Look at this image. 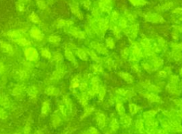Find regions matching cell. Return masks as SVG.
<instances>
[{
	"instance_id": "obj_1",
	"label": "cell",
	"mask_w": 182,
	"mask_h": 134,
	"mask_svg": "<svg viewBox=\"0 0 182 134\" xmlns=\"http://www.w3.org/2000/svg\"><path fill=\"white\" fill-rule=\"evenodd\" d=\"M38 6L41 8V9H43V8L45 7V3L43 2V1H38Z\"/></svg>"
},
{
	"instance_id": "obj_2",
	"label": "cell",
	"mask_w": 182,
	"mask_h": 134,
	"mask_svg": "<svg viewBox=\"0 0 182 134\" xmlns=\"http://www.w3.org/2000/svg\"><path fill=\"white\" fill-rule=\"evenodd\" d=\"M17 6H18V9L19 10V11H23V9H24V5H23V4H22V3H19V4H18Z\"/></svg>"
},
{
	"instance_id": "obj_3",
	"label": "cell",
	"mask_w": 182,
	"mask_h": 134,
	"mask_svg": "<svg viewBox=\"0 0 182 134\" xmlns=\"http://www.w3.org/2000/svg\"><path fill=\"white\" fill-rule=\"evenodd\" d=\"M20 1H21V2H23V1H28L29 0H20Z\"/></svg>"
}]
</instances>
